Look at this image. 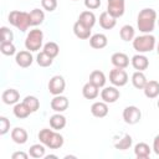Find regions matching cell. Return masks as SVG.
Wrapping results in <instances>:
<instances>
[{"instance_id": "cell-1", "label": "cell", "mask_w": 159, "mask_h": 159, "mask_svg": "<svg viewBox=\"0 0 159 159\" xmlns=\"http://www.w3.org/2000/svg\"><path fill=\"white\" fill-rule=\"evenodd\" d=\"M157 20H158V17H157V12L154 9H150V7L142 9L138 14V17H137L138 30L143 34L153 32Z\"/></svg>"}, {"instance_id": "cell-2", "label": "cell", "mask_w": 159, "mask_h": 159, "mask_svg": "<svg viewBox=\"0 0 159 159\" xmlns=\"http://www.w3.org/2000/svg\"><path fill=\"white\" fill-rule=\"evenodd\" d=\"M157 45L155 37L152 34H143L133 39V48L138 53H147L154 50Z\"/></svg>"}, {"instance_id": "cell-3", "label": "cell", "mask_w": 159, "mask_h": 159, "mask_svg": "<svg viewBox=\"0 0 159 159\" xmlns=\"http://www.w3.org/2000/svg\"><path fill=\"white\" fill-rule=\"evenodd\" d=\"M7 20L9 22L15 26L17 30H20L21 32H25L30 26H31V22H30V14L26 12V11H19V10H14L9 14L7 16Z\"/></svg>"}, {"instance_id": "cell-4", "label": "cell", "mask_w": 159, "mask_h": 159, "mask_svg": "<svg viewBox=\"0 0 159 159\" xmlns=\"http://www.w3.org/2000/svg\"><path fill=\"white\" fill-rule=\"evenodd\" d=\"M42 42H43V32L39 29H32V30H30V32L26 36L25 47H26V50L35 52L41 48Z\"/></svg>"}, {"instance_id": "cell-5", "label": "cell", "mask_w": 159, "mask_h": 159, "mask_svg": "<svg viewBox=\"0 0 159 159\" xmlns=\"http://www.w3.org/2000/svg\"><path fill=\"white\" fill-rule=\"evenodd\" d=\"M109 81L116 87H123L128 82V73L124 71V68L114 67L109 72Z\"/></svg>"}, {"instance_id": "cell-6", "label": "cell", "mask_w": 159, "mask_h": 159, "mask_svg": "<svg viewBox=\"0 0 159 159\" xmlns=\"http://www.w3.org/2000/svg\"><path fill=\"white\" fill-rule=\"evenodd\" d=\"M48 92L53 96H58V94H62V92L65 91L66 88V81L62 76L60 75H56L53 76L50 81H48Z\"/></svg>"}, {"instance_id": "cell-7", "label": "cell", "mask_w": 159, "mask_h": 159, "mask_svg": "<svg viewBox=\"0 0 159 159\" xmlns=\"http://www.w3.org/2000/svg\"><path fill=\"white\" fill-rule=\"evenodd\" d=\"M142 118V112L135 106H128L123 111V119L127 124H137Z\"/></svg>"}, {"instance_id": "cell-8", "label": "cell", "mask_w": 159, "mask_h": 159, "mask_svg": "<svg viewBox=\"0 0 159 159\" xmlns=\"http://www.w3.org/2000/svg\"><path fill=\"white\" fill-rule=\"evenodd\" d=\"M125 1L124 0H107V11L113 17L118 19L124 14Z\"/></svg>"}, {"instance_id": "cell-9", "label": "cell", "mask_w": 159, "mask_h": 159, "mask_svg": "<svg viewBox=\"0 0 159 159\" xmlns=\"http://www.w3.org/2000/svg\"><path fill=\"white\" fill-rule=\"evenodd\" d=\"M119 97H120V92H119V89H117L116 86L104 87L101 92V98L106 103H114Z\"/></svg>"}, {"instance_id": "cell-10", "label": "cell", "mask_w": 159, "mask_h": 159, "mask_svg": "<svg viewBox=\"0 0 159 159\" xmlns=\"http://www.w3.org/2000/svg\"><path fill=\"white\" fill-rule=\"evenodd\" d=\"M15 62L17 66L22 67V68H27L32 65L34 62V57L31 55V51H20L15 55Z\"/></svg>"}, {"instance_id": "cell-11", "label": "cell", "mask_w": 159, "mask_h": 159, "mask_svg": "<svg viewBox=\"0 0 159 159\" xmlns=\"http://www.w3.org/2000/svg\"><path fill=\"white\" fill-rule=\"evenodd\" d=\"M68 104H70V102H68L67 97L61 96V94L55 96V97L51 99V108H52L55 112H57V113L65 112V111L68 108Z\"/></svg>"}, {"instance_id": "cell-12", "label": "cell", "mask_w": 159, "mask_h": 159, "mask_svg": "<svg viewBox=\"0 0 159 159\" xmlns=\"http://www.w3.org/2000/svg\"><path fill=\"white\" fill-rule=\"evenodd\" d=\"M130 63H132V66L134 67V70L143 72L144 70L148 68V66H149V60H148V57L144 56L143 53H137V55H134V56L132 57Z\"/></svg>"}, {"instance_id": "cell-13", "label": "cell", "mask_w": 159, "mask_h": 159, "mask_svg": "<svg viewBox=\"0 0 159 159\" xmlns=\"http://www.w3.org/2000/svg\"><path fill=\"white\" fill-rule=\"evenodd\" d=\"M111 62L114 67L127 68L129 66V57L124 52H114L111 57Z\"/></svg>"}, {"instance_id": "cell-14", "label": "cell", "mask_w": 159, "mask_h": 159, "mask_svg": "<svg viewBox=\"0 0 159 159\" xmlns=\"http://www.w3.org/2000/svg\"><path fill=\"white\" fill-rule=\"evenodd\" d=\"M107 43H108V39L104 34H94L89 37V45L92 48L101 50V48H104Z\"/></svg>"}, {"instance_id": "cell-15", "label": "cell", "mask_w": 159, "mask_h": 159, "mask_svg": "<svg viewBox=\"0 0 159 159\" xmlns=\"http://www.w3.org/2000/svg\"><path fill=\"white\" fill-rule=\"evenodd\" d=\"M1 99H2V102L5 104H9V106L10 104H16L19 102V99H20V93L14 88H7V89H5L2 92Z\"/></svg>"}, {"instance_id": "cell-16", "label": "cell", "mask_w": 159, "mask_h": 159, "mask_svg": "<svg viewBox=\"0 0 159 159\" xmlns=\"http://www.w3.org/2000/svg\"><path fill=\"white\" fill-rule=\"evenodd\" d=\"M108 103H106V102H94L92 106H91V113H92V116H94V117H97V118H103V117H106L107 114H108V106H107Z\"/></svg>"}, {"instance_id": "cell-17", "label": "cell", "mask_w": 159, "mask_h": 159, "mask_svg": "<svg viewBox=\"0 0 159 159\" xmlns=\"http://www.w3.org/2000/svg\"><path fill=\"white\" fill-rule=\"evenodd\" d=\"M117 24V19L113 17L111 14H108V11H103L99 15V25L102 29L104 30H111L116 26Z\"/></svg>"}, {"instance_id": "cell-18", "label": "cell", "mask_w": 159, "mask_h": 159, "mask_svg": "<svg viewBox=\"0 0 159 159\" xmlns=\"http://www.w3.org/2000/svg\"><path fill=\"white\" fill-rule=\"evenodd\" d=\"M10 135H11L12 142L16 143V144H25V143L27 142V138H29L27 132H26L24 128H21V127L14 128V129L11 130V134H10Z\"/></svg>"}, {"instance_id": "cell-19", "label": "cell", "mask_w": 159, "mask_h": 159, "mask_svg": "<svg viewBox=\"0 0 159 159\" xmlns=\"http://www.w3.org/2000/svg\"><path fill=\"white\" fill-rule=\"evenodd\" d=\"M143 91H144V94H145L147 98H150L152 99V98L158 97L159 96V82L158 81H154V80L148 81L147 84L144 86Z\"/></svg>"}, {"instance_id": "cell-20", "label": "cell", "mask_w": 159, "mask_h": 159, "mask_svg": "<svg viewBox=\"0 0 159 159\" xmlns=\"http://www.w3.org/2000/svg\"><path fill=\"white\" fill-rule=\"evenodd\" d=\"M73 34L76 35V37L81 39V40H87L91 37V29L84 26L80 21H76L73 25Z\"/></svg>"}, {"instance_id": "cell-21", "label": "cell", "mask_w": 159, "mask_h": 159, "mask_svg": "<svg viewBox=\"0 0 159 159\" xmlns=\"http://www.w3.org/2000/svg\"><path fill=\"white\" fill-rule=\"evenodd\" d=\"M150 153H152V148L144 142L137 143L134 145V154L138 159H147V158H149Z\"/></svg>"}, {"instance_id": "cell-22", "label": "cell", "mask_w": 159, "mask_h": 159, "mask_svg": "<svg viewBox=\"0 0 159 159\" xmlns=\"http://www.w3.org/2000/svg\"><path fill=\"white\" fill-rule=\"evenodd\" d=\"M82 94H83V97L86 98V99H94V98H97L98 97V94H99V88L96 86V84H93V83H91L89 81L83 86V88H82Z\"/></svg>"}, {"instance_id": "cell-23", "label": "cell", "mask_w": 159, "mask_h": 159, "mask_svg": "<svg viewBox=\"0 0 159 159\" xmlns=\"http://www.w3.org/2000/svg\"><path fill=\"white\" fill-rule=\"evenodd\" d=\"M77 21H80V22L83 24L84 26L92 29V27L94 26V24H96V15H94L92 11L86 10V11H82V12L80 14Z\"/></svg>"}, {"instance_id": "cell-24", "label": "cell", "mask_w": 159, "mask_h": 159, "mask_svg": "<svg viewBox=\"0 0 159 159\" xmlns=\"http://www.w3.org/2000/svg\"><path fill=\"white\" fill-rule=\"evenodd\" d=\"M12 112H14V116L16 117V118H19V119H24V118H27L32 112H31V109L24 103V102H21V103H16L15 106H14V109H12Z\"/></svg>"}, {"instance_id": "cell-25", "label": "cell", "mask_w": 159, "mask_h": 159, "mask_svg": "<svg viewBox=\"0 0 159 159\" xmlns=\"http://www.w3.org/2000/svg\"><path fill=\"white\" fill-rule=\"evenodd\" d=\"M50 125L55 130H61L66 127V117L61 113H56L50 117Z\"/></svg>"}, {"instance_id": "cell-26", "label": "cell", "mask_w": 159, "mask_h": 159, "mask_svg": "<svg viewBox=\"0 0 159 159\" xmlns=\"http://www.w3.org/2000/svg\"><path fill=\"white\" fill-rule=\"evenodd\" d=\"M106 81H107V80H106V75H104L102 71H99V70H94V71H92L91 75H89V82L93 83V84H96L98 88L104 87Z\"/></svg>"}, {"instance_id": "cell-27", "label": "cell", "mask_w": 159, "mask_h": 159, "mask_svg": "<svg viewBox=\"0 0 159 159\" xmlns=\"http://www.w3.org/2000/svg\"><path fill=\"white\" fill-rule=\"evenodd\" d=\"M147 82H148V80L142 71H135L132 75V83L137 89H143L144 86L147 84Z\"/></svg>"}, {"instance_id": "cell-28", "label": "cell", "mask_w": 159, "mask_h": 159, "mask_svg": "<svg viewBox=\"0 0 159 159\" xmlns=\"http://www.w3.org/2000/svg\"><path fill=\"white\" fill-rule=\"evenodd\" d=\"M30 22H31V26H39L45 20V12L40 9H34L31 10L30 12Z\"/></svg>"}, {"instance_id": "cell-29", "label": "cell", "mask_w": 159, "mask_h": 159, "mask_svg": "<svg viewBox=\"0 0 159 159\" xmlns=\"http://www.w3.org/2000/svg\"><path fill=\"white\" fill-rule=\"evenodd\" d=\"M63 137L56 130H53V133H52V135H51V138H50V140H48V143L46 144V147L47 148H50V149H58V148H61L62 145H63Z\"/></svg>"}, {"instance_id": "cell-30", "label": "cell", "mask_w": 159, "mask_h": 159, "mask_svg": "<svg viewBox=\"0 0 159 159\" xmlns=\"http://www.w3.org/2000/svg\"><path fill=\"white\" fill-rule=\"evenodd\" d=\"M119 36L123 41H133V39L135 37V30L132 25H124L119 30Z\"/></svg>"}, {"instance_id": "cell-31", "label": "cell", "mask_w": 159, "mask_h": 159, "mask_svg": "<svg viewBox=\"0 0 159 159\" xmlns=\"http://www.w3.org/2000/svg\"><path fill=\"white\" fill-rule=\"evenodd\" d=\"M132 143H133L132 137H130L129 134H124V135L119 139V142L114 143V147H116V149H118V150H127V149H129V148L132 147Z\"/></svg>"}, {"instance_id": "cell-32", "label": "cell", "mask_w": 159, "mask_h": 159, "mask_svg": "<svg viewBox=\"0 0 159 159\" xmlns=\"http://www.w3.org/2000/svg\"><path fill=\"white\" fill-rule=\"evenodd\" d=\"M45 145L41 143V144H34L30 147L29 149V154L31 158H35V159H39V158H43L45 157Z\"/></svg>"}, {"instance_id": "cell-33", "label": "cell", "mask_w": 159, "mask_h": 159, "mask_svg": "<svg viewBox=\"0 0 159 159\" xmlns=\"http://www.w3.org/2000/svg\"><path fill=\"white\" fill-rule=\"evenodd\" d=\"M36 62H37V65L41 66V67H48V66L52 65L53 58H52L50 55H47L45 51H41V52L37 53V56H36Z\"/></svg>"}, {"instance_id": "cell-34", "label": "cell", "mask_w": 159, "mask_h": 159, "mask_svg": "<svg viewBox=\"0 0 159 159\" xmlns=\"http://www.w3.org/2000/svg\"><path fill=\"white\" fill-rule=\"evenodd\" d=\"M43 51H45L47 55H50L52 58H55V57L58 55V52H60V47H58V45H57L56 42L48 41V42H46V43L43 45Z\"/></svg>"}, {"instance_id": "cell-35", "label": "cell", "mask_w": 159, "mask_h": 159, "mask_svg": "<svg viewBox=\"0 0 159 159\" xmlns=\"http://www.w3.org/2000/svg\"><path fill=\"white\" fill-rule=\"evenodd\" d=\"M30 109H31V112L34 113V112H36L39 108H40V101L35 97V96H26L25 98H24V101H22Z\"/></svg>"}, {"instance_id": "cell-36", "label": "cell", "mask_w": 159, "mask_h": 159, "mask_svg": "<svg viewBox=\"0 0 159 159\" xmlns=\"http://www.w3.org/2000/svg\"><path fill=\"white\" fill-rule=\"evenodd\" d=\"M0 51L5 56H12L16 53V47L12 42H1L0 43Z\"/></svg>"}, {"instance_id": "cell-37", "label": "cell", "mask_w": 159, "mask_h": 159, "mask_svg": "<svg viewBox=\"0 0 159 159\" xmlns=\"http://www.w3.org/2000/svg\"><path fill=\"white\" fill-rule=\"evenodd\" d=\"M53 130H55V129H50V128H43V129H41V130L39 132V135H37L40 143H42V144L46 147V144L48 143V140H50V138H51Z\"/></svg>"}, {"instance_id": "cell-38", "label": "cell", "mask_w": 159, "mask_h": 159, "mask_svg": "<svg viewBox=\"0 0 159 159\" xmlns=\"http://www.w3.org/2000/svg\"><path fill=\"white\" fill-rule=\"evenodd\" d=\"M0 30H1V42H12L14 40L12 31L6 26H2Z\"/></svg>"}, {"instance_id": "cell-39", "label": "cell", "mask_w": 159, "mask_h": 159, "mask_svg": "<svg viewBox=\"0 0 159 159\" xmlns=\"http://www.w3.org/2000/svg\"><path fill=\"white\" fill-rule=\"evenodd\" d=\"M41 5H42L43 10L52 12L57 7V0H41Z\"/></svg>"}, {"instance_id": "cell-40", "label": "cell", "mask_w": 159, "mask_h": 159, "mask_svg": "<svg viewBox=\"0 0 159 159\" xmlns=\"http://www.w3.org/2000/svg\"><path fill=\"white\" fill-rule=\"evenodd\" d=\"M9 130H10V120H9L6 117L1 116V117H0V134L4 135V134H6Z\"/></svg>"}, {"instance_id": "cell-41", "label": "cell", "mask_w": 159, "mask_h": 159, "mask_svg": "<svg viewBox=\"0 0 159 159\" xmlns=\"http://www.w3.org/2000/svg\"><path fill=\"white\" fill-rule=\"evenodd\" d=\"M84 6L88 10H96L101 6V0H84Z\"/></svg>"}, {"instance_id": "cell-42", "label": "cell", "mask_w": 159, "mask_h": 159, "mask_svg": "<svg viewBox=\"0 0 159 159\" xmlns=\"http://www.w3.org/2000/svg\"><path fill=\"white\" fill-rule=\"evenodd\" d=\"M29 155L30 154H27L25 152H15V153H12L11 159H27Z\"/></svg>"}, {"instance_id": "cell-43", "label": "cell", "mask_w": 159, "mask_h": 159, "mask_svg": "<svg viewBox=\"0 0 159 159\" xmlns=\"http://www.w3.org/2000/svg\"><path fill=\"white\" fill-rule=\"evenodd\" d=\"M153 152H154L157 155H159V134L155 135V138H154V140H153Z\"/></svg>"}, {"instance_id": "cell-44", "label": "cell", "mask_w": 159, "mask_h": 159, "mask_svg": "<svg viewBox=\"0 0 159 159\" xmlns=\"http://www.w3.org/2000/svg\"><path fill=\"white\" fill-rule=\"evenodd\" d=\"M45 158H46V159H50V158H55V159H57L58 157H57V155H53V154H50V155H45Z\"/></svg>"}, {"instance_id": "cell-45", "label": "cell", "mask_w": 159, "mask_h": 159, "mask_svg": "<svg viewBox=\"0 0 159 159\" xmlns=\"http://www.w3.org/2000/svg\"><path fill=\"white\" fill-rule=\"evenodd\" d=\"M157 52H158V55H159V42H158V45H157Z\"/></svg>"}, {"instance_id": "cell-46", "label": "cell", "mask_w": 159, "mask_h": 159, "mask_svg": "<svg viewBox=\"0 0 159 159\" xmlns=\"http://www.w3.org/2000/svg\"><path fill=\"white\" fill-rule=\"evenodd\" d=\"M157 104H158V108H159V99H158V103Z\"/></svg>"}, {"instance_id": "cell-47", "label": "cell", "mask_w": 159, "mask_h": 159, "mask_svg": "<svg viewBox=\"0 0 159 159\" xmlns=\"http://www.w3.org/2000/svg\"><path fill=\"white\" fill-rule=\"evenodd\" d=\"M158 25H159V19H158Z\"/></svg>"}, {"instance_id": "cell-48", "label": "cell", "mask_w": 159, "mask_h": 159, "mask_svg": "<svg viewBox=\"0 0 159 159\" xmlns=\"http://www.w3.org/2000/svg\"><path fill=\"white\" fill-rule=\"evenodd\" d=\"M73 1H77V0H73Z\"/></svg>"}]
</instances>
